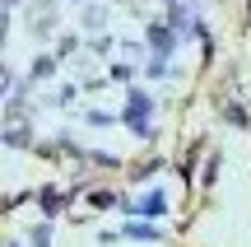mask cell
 <instances>
[{
    "label": "cell",
    "mask_w": 251,
    "mask_h": 247,
    "mask_svg": "<svg viewBox=\"0 0 251 247\" xmlns=\"http://www.w3.org/2000/svg\"><path fill=\"white\" fill-rule=\"evenodd\" d=\"M144 112H149V98H144V93H135V98H130V112H126V117H130V126H135V121H144Z\"/></svg>",
    "instance_id": "1"
},
{
    "label": "cell",
    "mask_w": 251,
    "mask_h": 247,
    "mask_svg": "<svg viewBox=\"0 0 251 247\" xmlns=\"http://www.w3.org/2000/svg\"><path fill=\"white\" fill-rule=\"evenodd\" d=\"M140 215H163V196H158V192L144 196V201H140Z\"/></svg>",
    "instance_id": "2"
},
{
    "label": "cell",
    "mask_w": 251,
    "mask_h": 247,
    "mask_svg": "<svg viewBox=\"0 0 251 247\" xmlns=\"http://www.w3.org/2000/svg\"><path fill=\"white\" fill-rule=\"evenodd\" d=\"M9 247H19V243H9Z\"/></svg>",
    "instance_id": "3"
}]
</instances>
